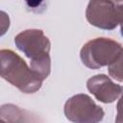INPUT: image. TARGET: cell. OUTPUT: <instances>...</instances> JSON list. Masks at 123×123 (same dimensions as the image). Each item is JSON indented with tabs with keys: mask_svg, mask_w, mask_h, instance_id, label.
<instances>
[{
	"mask_svg": "<svg viewBox=\"0 0 123 123\" xmlns=\"http://www.w3.org/2000/svg\"><path fill=\"white\" fill-rule=\"evenodd\" d=\"M16 47L31 61V68L45 80L51 71L50 40L42 30L28 29L14 37Z\"/></svg>",
	"mask_w": 123,
	"mask_h": 123,
	"instance_id": "1",
	"label": "cell"
},
{
	"mask_svg": "<svg viewBox=\"0 0 123 123\" xmlns=\"http://www.w3.org/2000/svg\"><path fill=\"white\" fill-rule=\"evenodd\" d=\"M0 74L23 93H35L43 82L20 56L10 49L0 51Z\"/></svg>",
	"mask_w": 123,
	"mask_h": 123,
	"instance_id": "2",
	"label": "cell"
},
{
	"mask_svg": "<svg viewBox=\"0 0 123 123\" xmlns=\"http://www.w3.org/2000/svg\"><path fill=\"white\" fill-rule=\"evenodd\" d=\"M121 45L113 39L96 37L87 41L81 49L82 62L90 69L110 65L121 50Z\"/></svg>",
	"mask_w": 123,
	"mask_h": 123,
	"instance_id": "3",
	"label": "cell"
},
{
	"mask_svg": "<svg viewBox=\"0 0 123 123\" xmlns=\"http://www.w3.org/2000/svg\"><path fill=\"white\" fill-rule=\"evenodd\" d=\"M65 117L77 123H96L104 118L103 109L86 94H76L64 104Z\"/></svg>",
	"mask_w": 123,
	"mask_h": 123,
	"instance_id": "4",
	"label": "cell"
},
{
	"mask_svg": "<svg viewBox=\"0 0 123 123\" xmlns=\"http://www.w3.org/2000/svg\"><path fill=\"white\" fill-rule=\"evenodd\" d=\"M86 17L89 24L104 30H112L118 25L117 10L111 0H89Z\"/></svg>",
	"mask_w": 123,
	"mask_h": 123,
	"instance_id": "5",
	"label": "cell"
},
{
	"mask_svg": "<svg viewBox=\"0 0 123 123\" xmlns=\"http://www.w3.org/2000/svg\"><path fill=\"white\" fill-rule=\"evenodd\" d=\"M86 87L98 101L105 104L114 102L122 93V87L105 74H98L89 78L86 82Z\"/></svg>",
	"mask_w": 123,
	"mask_h": 123,
	"instance_id": "6",
	"label": "cell"
},
{
	"mask_svg": "<svg viewBox=\"0 0 123 123\" xmlns=\"http://www.w3.org/2000/svg\"><path fill=\"white\" fill-rule=\"evenodd\" d=\"M109 74L117 82H123V48L115 60L109 65Z\"/></svg>",
	"mask_w": 123,
	"mask_h": 123,
	"instance_id": "7",
	"label": "cell"
},
{
	"mask_svg": "<svg viewBox=\"0 0 123 123\" xmlns=\"http://www.w3.org/2000/svg\"><path fill=\"white\" fill-rule=\"evenodd\" d=\"M7 115L8 117L4 119V121H11L12 116L13 117L12 121H20L19 118H17V116H21L24 115V111L20 110L18 107L13 106V105H4L1 108V116Z\"/></svg>",
	"mask_w": 123,
	"mask_h": 123,
	"instance_id": "8",
	"label": "cell"
},
{
	"mask_svg": "<svg viewBox=\"0 0 123 123\" xmlns=\"http://www.w3.org/2000/svg\"><path fill=\"white\" fill-rule=\"evenodd\" d=\"M117 115L115 118L116 123H123V94L121 95L118 103H117Z\"/></svg>",
	"mask_w": 123,
	"mask_h": 123,
	"instance_id": "9",
	"label": "cell"
},
{
	"mask_svg": "<svg viewBox=\"0 0 123 123\" xmlns=\"http://www.w3.org/2000/svg\"><path fill=\"white\" fill-rule=\"evenodd\" d=\"M116 10H117L118 24H120V27H121V35L123 36V5L116 6Z\"/></svg>",
	"mask_w": 123,
	"mask_h": 123,
	"instance_id": "10",
	"label": "cell"
},
{
	"mask_svg": "<svg viewBox=\"0 0 123 123\" xmlns=\"http://www.w3.org/2000/svg\"><path fill=\"white\" fill-rule=\"evenodd\" d=\"M43 1L44 0H25L27 6L30 7V8H32V9H35V8L39 7Z\"/></svg>",
	"mask_w": 123,
	"mask_h": 123,
	"instance_id": "11",
	"label": "cell"
},
{
	"mask_svg": "<svg viewBox=\"0 0 123 123\" xmlns=\"http://www.w3.org/2000/svg\"><path fill=\"white\" fill-rule=\"evenodd\" d=\"M113 1H114V2H122L123 0H113Z\"/></svg>",
	"mask_w": 123,
	"mask_h": 123,
	"instance_id": "12",
	"label": "cell"
},
{
	"mask_svg": "<svg viewBox=\"0 0 123 123\" xmlns=\"http://www.w3.org/2000/svg\"><path fill=\"white\" fill-rule=\"evenodd\" d=\"M122 94H123V87H122Z\"/></svg>",
	"mask_w": 123,
	"mask_h": 123,
	"instance_id": "13",
	"label": "cell"
}]
</instances>
